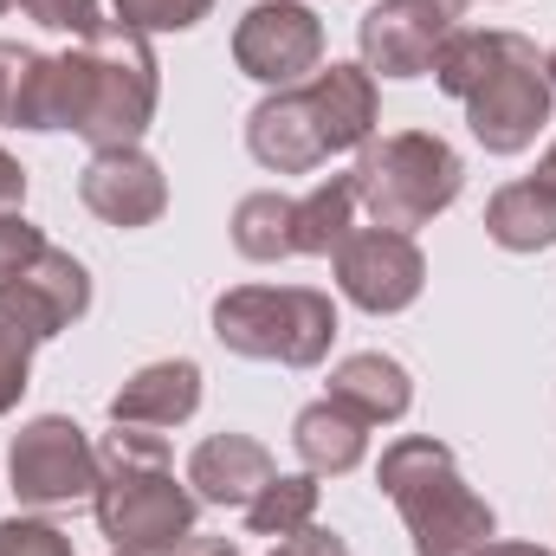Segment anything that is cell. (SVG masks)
<instances>
[{
	"mask_svg": "<svg viewBox=\"0 0 556 556\" xmlns=\"http://www.w3.org/2000/svg\"><path fill=\"white\" fill-rule=\"evenodd\" d=\"M155 98H162V78H155L149 33L104 20L72 52H46L39 130H72L91 149H130L155 124Z\"/></svg>",
	"mask_w": 556,
	"mask_h": 556,
	"instance_id": "6da1fadb",
	"label": "cell"
},
{
	"mask_svg": "<svg viewBox=\"0 0 556 556\" xmlns=\"http://www.w3.org/2000/svg\"><path fill=\"white\" fill-rule=\"evenodd\" d=\"M433 85L466 104V130L485 155H525L551 130L556 85L544 72V52L525 33L453 26L433 59Z\"/></svg>",
	"mask_w": 556,
	"mask_h": 556,
	"instance_id": "7a4b0ae2",
	"label": "cell"
},
{
	"mask_svg": "<svg viewBox=\"0 0 556 556\" xmlns=\"http://www.w3.org/2000/svg\"><path fill=\"white\" fill-rule=\"evenodd\" d=\"M382 98L363 59H330L304 85H285L253 104L247 117V149L273 175H311L343 149H363L376 137Z\"/></svg>",
	"mask_w": 556,
	"mask_h": 556,
	"instance_id": "3957f363",
	"label": "cell"
},
{
	"mask_svg": "<svg viewBox=\"0 0 556 556\" xmlns=\"http://www.w3.org/2000/svg\"><path fill=\"white\" fill-rule=\"evenodd\" d=\"M98 531L111 538V551L124 556H175L194 538L201 498L188 492V479H175L168 440L117 427L98 440V492H91Z\"/></svg>",
	"mask_w": 556,
	"mask_h": 556,
	"instance_id": "277c9868",
	"label": "cell"
},
{
	"mask_svg": "<svg viewBox=\"0 0 556 556\" xmlns=\"http://www.w3.org/2000/svg\"><path fill=\"white\" fill-rule=\"evenodd\" d=\"M376 485L395 498L415 556H472L479 544L498 538V511L466 485L459 459L446 440L433 433H402L382 446V466H376Z\"/></svg>",
	"mask_w": 556,
	"mask_h": 556,
	"instance_id": "5b68a950",
	"label": "cell"
},
{
	"mask_svg": "<svg viewBox=\"0 0 556 556\" xmlns=\"http://www.w3.org/2000/svg\"><path fill=\"white\" fill-rule=\"evenodd\" d=\"M356 207L369 214V227H395L415 233L433 214H446L466 188V155L433 130H389L356 149Z\"/></svg>",
	"mask_w": 556,
	"mask_h": 556,
	"instance_id": "8992f818",
	"label": "cell"
},
{
	"mask_svg": "<svg viewBox=\"0 0 556 556\" xmlns=\"http://www.w3.org/2000/svg\"><path fill=\"white\" fill-rule=\"evenodd\" d=\"M220 350L278 369H317L337 343V298L317 285H233L214 298Z\"/></svg>",
	"mask_w": 556,
	"mask_h": 556,
	"instance_id": "52a82bcc",
	"label": "cell"
},
{
	"mask_svg": "<svg viewBox=\"0 0 556 556\" xmlns=\"http://www.w3.org/2000/svg\"><path fill=\"white\" fill-rule=\"evenodd\" d=\"M91 311V273L78 253L46 247L26 273L0 278V415L20 408L33 382V350Z\"/></svg>",
	"mask_w": 556,
	"mask_h": 556,
	"instance_id": "ba28073f",
	"label": "cell"
},
{
	"mask_svg": "<svg viewBox=\"0 0 556 556\" xmlns=\"http://www.w3.org/2000/svg\"><path fill=\"white\" fill-rule=\"evenodd\" d=\"M7 479L26 511H65L98 492V440L72 415H33L7 446Z\"/></svg>",
	"mask_w": 556,
	"mask_h": 556,
	"instance_id": "9c48e42d",
	"label": "cell"
},
{
	"mask_svg": "<svg viewBox=\"0 0 556 556\" xmlns=\"http://www.w3.org/2000/svg\"><path fill=\"white\" fill-rule=\"evenodd\" d=\"M233 65L253 85H304L324 65V20L311 0H260L233 26Z\"/></svg>",
	"mask_w": 556,
	"mask_h": 556,
	"instance_id": "30bf717a",
	"label": "cell"
},
{
	"mask_svg": "<svg viewBox=\"0 0 556 556\" xmlns=\"http://www.w3.org/2000/svg\"><path fill=\"white\" fill-rule=\"evenodd\" d=\"M330 266H337V291L369 317L408 311L427 285V253L415 247V233H395V227H356L330 253Z\"/></svg>",
	"mask_w": 556,
	"mask_h": 556,
	"instance_id": "8fae6325",
	"label": "cell"
},
{
	"mask_svg": "<svg viewBox=\"0 0 556 556\" xmlns=\"http://www.w3.org/2000/svg\"><path fill=\"white\" fill-rule=\"evenodd\" d=\"M453 26L459 13H446L440 0H376L356 20V52L369 78H427Z\"/></svg>",
	"mask_w": 556,
	"mask_h": 556,
	"instance_id": "7c38bea8",
	"label": "cell"
},
{
	"mask_svg": "<svg viewBox=\"0 0 556 556\" xmlns=\"http://www.w3.org/2000/svg\"><path fill=\"white\" fill-rule=\"evenodd\" d=\"M78 201L104 227L137 233V227H155L168 214V175H162V162L142 142H130V149H91V162L78 175Z\"/></svg>",
	"mask_w": 556,
	"mask_h": 556,
	"instance_id": "4fadbf2b",
	"label": "cell"
},
{
	"mask_svg": "<svg viewBox=\"0 0 556 556\" xmlns=\"http://www.w3.org/2000/svg\"><path fill=\"white\" fill-rule=\"evenodd\" d=\"M278 459L266 453V440L253 433H207L194 453H188V492L201 505H220V511H247L266 485H273Z\"/></svg>",
	"mask_w": 556,
	"mask_h": 556,
	"instance_id": "5bb4252c",
	"label": "cell"
},
{
	"mask_svg": "<svg viewBox=\"0 0 556 556\" xmlns=\"http://www.w3.org/2000/svg\"><path fill=\"white\" fill-rule=\"evenodd\" d=\"M201 408V363L194 356H162L142 363L137 376L111 395V427H142V433H168Z\"/></svg>",
	"mask_w": 556,
	"mask_h": 556,
	"instance_id": "9a60e30c",
	"label": "cell"
},
{
	"mask_svg": "<svg viewBox=\"0 0 556 556\" xmlns=\"http://www.w3.org/2000/svg\"><path fill=\"white\" fill-rule=\"evenodd\" d=\"M330 402H343L369 427H389V420H402L415 408V376L382 350H356V356H343L330 369Z\"/></svg>",
	"mask_w": 556,
	"mask_h": 556,
	"instance_id": "2e32d148",
	"label": "cell"
},
{
	"mask_svg": "<svg viewBox=\"0 0 556 556\" xmlns=\"http://www.w3.org/2000/svg\"><path fill=\"white\" fill-rule=\"evenodd\" d=\"M291 446H298L304 472H317V479H343V472H356L363 453H369V420L350 415L343 402L324 395V402L298 408V420H291Z\"/></svg>",
	"mask_w": 556,
	"mask_h": 556,
	"instance_id": "e0dca14e",
	"label": "cell"
},
{
	"mask_svg": "<svg viewBox=\"0 0 556 556\" xmlns=\"http://www.w3.org/2000/svg\"><path fill=\"white\" fill-rule=\"evenodd\" d=\"M485 240L498 253H544V247H556V188L538 181V175L505 181L485 201Z\"/></svg>",
	"mask_w": 556,
	"mask_h": 556,
	"instance_id": "ac0fdd59",
	"label": "cell"
},
{
	"mask_svg": "<svg viewBox=\"0 0 556 556\" xmlns=\"http://www.w3.org/2000/svg\"><path fill=\"white\" fill-rule=\"evenodd\" d=\"M233 247L240 260L253 266H278V260H298V194H278L260 188L233 207Z\"/></svg>",
	"mask_w": 556,
	"mask_h": 556,
	"instance_id": "d6986e66",
	"label": "cell"
},
{
	"mask_svg": "<svg viewBox=\"0 0 556 556\" xmlns=\"http://www.w3.org/2000/svg\"><path fill=\"white\" fill-rule=\"evenodd\" d=\"M356 233V181L330 175L311 194H298V260H330Z\"/></svg>",
	"mask_w": 556,
	"mask_h": 556,
	"instance_id": "ffe728a7",
	"label": "cell"
},
{
	"mask_svg": "<svg viewBox=\"0 0 556 556\" xmlns=\"http://www.w3.org/2000/svg\"><path fill=\"white\" fill-rule=\"evenodd\" d=\"M317 525V472H273V485L247 505V531L253 538H291Z\"/></svg>",
	"mask_w": 556,
	"mask_h": 556,
	"instance_id": "44dd1931",
	"label": "cell"
},
{
	"mask_svg": "<svg viewBox=\"0 0 556 556\" xmlns=\"http://www.w3.org/2000/svg\"><path fill=\"white\" fill-rule=\"evenodd\" d=\"M39 78L46 52L0 39V130H39Z\"/></svg>",
	"mask_w": 556,
	"mask_h": 556,
	"instance_id": "7402d4cb",
	"label": "cell"
},
{
	"mask_svg": "<svg viewBox=\"0 0 556 556\" xmlns=\"http://www.w3.org/2000/svg\"><path fill=\"white\" fill-rule=\"evenodd\" d=\"M111 7L137 33H188V26H201L214 13V0H111Z\"/></svg>",
	"mask_w": 556,
	"mask_h": 556,
	"instance_id": "603a6c76",
	"label": "cell"
},
{
	"mask_svg": "<svg viewBox=\"0 0 556 556\" xmlns=\"http://www.w3.org/2000/svg\"><path fill=\"white\" fill-rule=\"evenodd\" d=\"M0 556H72V538L52 518H0Z\"/></svg>",
	"mask_w": 556,
	"mask_h": 556,
	"instance_id": "cb8c5ba5",
	"label": "cell"
},
{
	"mask_svg": "<svg viewBox=\"0 0 556 556\" xmlns=\"http://www.w3.org/2000/svg\"><path fill=\"white\" fill-rule=\"evenodd\" d=\"M20 13H26L33 26H46V33H72V39H91V33L104 26L98 0H20Z\"/></svg>",
	"mask_w": 556,
	"mask_h": 556,
	"instance_id": "d4e9b609",
	"label": "cell"
},
{
	"mask_svg": "<svg viewBox=\"0 0 556 556\" xmlns=\"http://www.w3.org/2000/svg\"><path fill=\"white\" fill-rule=\"evenodd\" d=\"M52 240L26 220V214H0V278H13V273H26L39 253H46Z\"/></svg>",
	"mask_w": 556,
	"mask_h": 556,
	"instance_id": "484cf974",
	"label": "cell"
},
{
	"mask_svg": "<svg viewBox=\"0 0 556 556\" xmlns=\"http://www.w3.org/2000/svg\"><path fill=\"white\" fill-rule=\"evenodd\" d=\"M273 556H350V544L337 538V531H324V525H304V531H291V538H278Z\"/></svg>",
	"mask_w": 556,
	"mask_h": 556,
	"instance_id": "4316f807",
	"label": "cell"
},
{
	"mask_svg": "<svg viewBox=\"0 0 556 556\" xmlns=\"http://www.w3.org/2000/svg\"><path fill=\"white\" fill-rule=\"evenodd\" d=\"M20 201H26V168L0 149V214H20Z\"/></svg>",
	"mask_w": 556,
	"mask_h": 556,
	"instance_id": "83f0119b",
	"label": "cell"
},
{
	"mask_svg": "<svg viewBox=\"0 0 556 556\" xmlns=\"http://www.w3.org/2000/svg\"><path fill=\"white\" fill-rule=\"evenodd\" d=\"M175 556H240V544H233V538H201V531H194Z\"/></svg>",
	"mask_w": 556,
	"mask_h": 556,
	"instance_id": "f1b7e54d",
	"label": "cell"
},
{
	"mask_svg": "<svg viewBox=\"0 0 556 556\" xmlns=\"http://www.w3.org/2000/svg\"><path fill=\"white\" fill-rule=\"evenodd\" d=\"M472 556H556L544 544H518V538H492V544H479Z\"/></svg>",
	"mask_w": 556,
	"mask_h": 556,
	"instance_id": "f546056e",
	"label": "cell"
},
{
	"mask_svg": "<svg viewBox=\"0 0 556 556\" xmlns=\"http://www.w3.org/2000/svg\"><path fill=\"white\" fill-rule=\"evenodd\" d=\"M538 181H551V188H556V142L544 149V162H538Z\"/></svg>",
	"mask_w": 556,
	"mask_h": 556,
	"instance_id": "4dcf8cb0",
	"label": "cell"
},
{
	"mask_svg": "<svg viewBox=\"0 0 556 556\" xmlns=\"http://www.w3.org/2000/svg\"><path fill=\"white\" fill-rule=\"evenodd\" d=\"M544 72H551V85H556V52H544Z\"/></svg>",
	"mask_w": 556,
	"mask_h": 556,
	"instance_id": "1f68e13d",
	"label": "cell"
},
{
	"mask_svg": "<svg viewBox=\"0 0 556 556\" xmlns=\"http://www.w3.org/2000/svg\"><path fill=\"white\" fill-rule=\"evenodd\" d=\"M440 7H446V13H466V0H440Z\"/></svg>",
	"mask_w": 556,
	"mask_h": 556,
	"instance_id": "d6a6232c",
	"label": "cell"
},
{
	"mask_svg": "<svg viewBox=\"0 0 556 556\" xmlns=\"http://www.w3.org/2000/svg\"><path fill=\"white\" fill-rule=\"evenodd\" d=\"M7 7H13V0H0V13H7Z\"/></svg>",
	"mask_w": 556,
	"mask_h": 556,
	"instance_id": "836d02e7",
	"label": "cell"
},
{
	"mask_svg": "<svg viewBox=\"0 0 556 556\" xmlns=\"http://www.w3.org/2000/svg\"><path fill=\"white\" fill-rule=\"evenodd\" d=\"M111 556H124V551H111Z\"/></svg>",
	"mask_w": 556,
	"mask_h": 556,
	"instance_id": "e575fe53",
	"label": "cell"
}]
</instances>
